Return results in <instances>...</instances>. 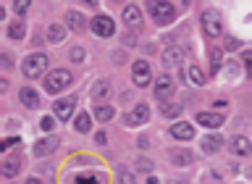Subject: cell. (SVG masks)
<instances>
[{
	"label": "cell",
	"mask_w": 252,
	"mask_h": 184,
	"mask_svg": "<svg viewBox=\"0 0 252 184\" xmlns=\"http://www.w3.org/2000/svg\"><path fill=\"white\" fill-rule=\"evenodd\" d=\"M202 29L208 37H220L223 35V19H220V13L216 8H208V11L202 13Z\"/></svg>",
	"instance_id": "6da1fadb"
},
{
	"label": "cell",
	"mask_w": 252,
	"mask_h": 184,
	"mask_svg": "<svg viewBox=\"0 0 252 184\" xmlns=\"http://www.w3.org/2000/svg\"><path fill=\"white\" fill-rule=\"evenodd\" d=\"M147 8H150V13H153V19L158 24H171L173 19H176V8H173L171 3H165V0H153Z\"/></svg>",
	"instance_id": "7a4b0ae2"
},
{
	"label": "cell",
	"mask_w": 252,
	"mask_h": 184,
	"mask_svg": "<svg viewBox=\"0 0 252 184\" xmlns=\"http://www.w3.org/2000/svg\"><path fill=\"white\" fill-rule=\"evenodd\" d=\"M71 71H66V69H58V71H50V74L45 76V90L47 92H61L63 87H68L71 84Z\"/></svg>",
	"instance_id": "3957f363"
},
{
	"label": "cell",
	"mask_w": 252,
	"mask_h": 184,
	"mask_svg": "<svg viewBox=\"0 0 252 184\" xmlns=\"http://www.w3.org/2000/svg\"><path fill=\"white\" fill-rule=\"evenodd\" d=\"M47 69V58L42 53H34V55H29V58H24L21 63V71H24V76H29V79H37L42 71Z\"/></svg>",
	"instance_id": "277c9868"
},
{
	"label": "cell",
	"mask_w": 252,
	"mask_h": 184,
	"mask_svg": "<svg viewBox=\"0 0 252 184\" xmlns=\"http://www.w3.org/2000/svg\"><path fill=\"white\" fill-rule=\"evenodd\" d=\"M131 79L137 87H147L153 82V69H150L147 61H134L131 63Z\"/></svg>",
	"instance_id": "5b68a950"
},
{
	"label": "cell",
	"mask_w": 252,
	"mask_h": 184,
	"mask_svg": "<svg viewBox=\"0 0 252 184\" xmlns=\"http://www.w3.org/2000/svg\"><path fill=\"white\" fill-rule=\"evenodd\" d=\"M160 61H163V66H165V69H176V66H181V61H184V47L168 45V47L163 50Z\"/></svg>",
	"instance_id": "8992f818"
},
{
	"label": "cell",
	"mask_w": 252,
	"mask_h": 184,
	"mask_svg": "<svg viewBox=\"0 0 252 184\" xmlns=\"http://www.w3.org/2000/svg\"><path fill=\"white\" fill-rule=\"evenodd\" d=\"M92 32L97 37H113L116 24H113L110 16H94V19H92Z\"/></svg>",
	"instance_id": "52a82bcc"
},
{
	"label": "cell",
	"mask_w": 252,
	"mask_h": 184,
	"mask_svg": "<svg viewBox=\"0 0 252 184\" xmlns=\"http://www.w3.org/2000/svg\"><path fill=\"white\" fill-rule=\"evenodd\" d=\"M74 106H76V98L71 95V98H66V100H55L53 103V113L61 118V121H68L71 118V113H74Z\"/></svg>",
	"instance_id": "ba28073f"
},
{
	"label": "cell",
	"mask_w": 252,
	"mask_h": 184,
	"mask_svg": "<svg viewBox=\"0 0 252 184\" xmlns=\"http://www.w3.org/2000/svg\"><path fill=\"white\" fill-rule=\"evenodd\" d=\"M147 118H150V108H147V103H139V106L134 108L129 116H126V126H139V124H145Z\"/></svg>",
	"instance_id": "9c48e42d"
},
{
	"label": "cell",
	"mask_w": 252,
	"mask_h": 184,
	"mask_svg": "<svg viewBox=\"0 0 252 184\" xmlns=\"http://www.w3.org/2000/svg\"><path fill=\"white\" fill-rule=\"evenodd\" d=\"M171 95H173V82L168 76H160L155 82V98L160 103H165V100H171Z\"/></svg>",
	"instance_id": "30bf717a"
},
{
	"label": "cell",
	"mask_w": 252,
	"mask_h": 184,
	"mask_svg": "<svg viewBox=\"0 0 252 184\" xmlns=\"http://www.w3.org/2000/svg\"><path fill=\"white\" fill-rule=\"evenodd\" d=\"M58 145H61V140L55 137V134H50V137L39 140L37 145H34V155H39V158H42V155H50V153H53V150L58 147Z\"/></svg>",
	"instance_id": "8fae6325"
},
{
	"label": "cell",
	"mask_w": 252,
	"mask_h": 184,
	"mask_svg": "<svg viewBox=\"0 0 252 184\" xmlns=\"http://www.w3.org/2000/svg\"><path fill=\"white\" fill-rule=\"evenodd\" d=\"M124 24L126 27H142V11L137 5H126L124 8Z\"/></svg>",
	"instance_id": "7c38bea8"
},
{
	"label": "cell",
	"mask_w": 252,
	"mask_h": 184,
	"mask_svg": "<svg viewBox=\"0 0 252 184\" xmlns=\"http://www.w3.org/2000/svg\"><path fill=\"white\" fill-rule=\"evenodd\" d=\"M171 137H176V140H192L194 137V126L192 124H173L171 126Z\"/></svg>",
	"instance_id": "4fadbf2b"
},
{
	"label": "cell",
	"mask_w": 252,
	"mask_h": 184,
	"mask_svg": "<svg viewBox=\"0 0 252 184\" xmlns=\"http://www.w3.org/2000/svg\"><path fill=\"white\" fill-rule=\"evenodd\" d=\"M197 124L208 126V129H216V126L223 124V116L220 113H197Z\"/></svg>",
	"instance_id": "5bb4252c"
},
{
	"label": "cell",
	"mask_w": 252,
	"mask_h": 184,
	"mask_svg": "<svg viewBox=\"0 0 252 184\" xmlns=\"http://www.w3.org/2000/svg\"><path fill=\"white\" fill-rule=\"evenodd\" d=\"M66 27L71 32H84V16L76 13V11H68L66 13Z\"/></svg>",
	"instance_id": "9a60e30c"
},
{
	"label": "cell",
	"mask_w": 252,
	"mask_h": 184,
	"mask_svg": "<svg viewBox=\"0 0 252 184\" xmlns=\"http://www.w3.org/2000/svg\"><path fill=\"white\" fill-rule=\"evenodd\" d=\"M19 98H21V103H24L27 108H37V106H39V95L32 90V87H24V90L19 92Z\"/></svg>",
	"instance_id": "2e32d148"
},
{
	"label": "cell",
	"mask_w": 252,
	"mask_h": 184,
	"mask_svg": "<svg viewBox=\"0 0 252 184\" xmlns=\"http://www.w3.org/2000/svg\"><path fill=\"white\" fill-rule=\"evenodd\" d=\"M168 158H171V163H176V166L192 163V153H189V150H168Z\"/></svg>",
	"instance_id": "e0dca14e"
},
{
	"label": "cell",
	"mask_w": 252,
	"mask_h": 184,
	"mask_svg": "<svg viewBox=\"0 0 252 184\" xmlns=\"http://www.w3.org/2000/svg\"><path fill=\"white\" fill-rule=\"evenodd\" d=\"M231 150H234L236 155H250V153H252V142H250L247 137H234Z\"/></svg>",
	"instance_id": "ac0fdd59"
},
{
	"label": "cell",
	"mask_w": 252,
	"mask_h": 184,
	"mask_svg": "<svg viewBox=\"0 0 252 184\" xmlns=\"http://www.w3.org/2000/svg\"><path fill=\"white\" fill-rule=\"evenodd\" d=\"M0 171H3L5 177H16V174L21 171V158H8V161H3Z\"/></svg>",
	"instance_id": "d6986e66"
},
{
	"label": "cell",
	"mask_w": 252,
	"mask_h": 184,
	"mask_svg": "<svg viewBox=\"0 0 252 184\" xmlns=\"http://www.w3.org/2000/svg\"><path fill=\"white\" fill-rule=\"evenodd\" d=\"M220 145H223V142H220L218 134H208V137L202 140V150H205V153H218Z\"/></svg>",
	"instance_id": "ffe728a7"
},
{
	"label": "cell",
	"mask_w": 252,
	"mask_h": 184,
	"mask_svg": "<svg viewBox=\"0 0 252 184\" xmlns=\"http://www.w3.org/2000/svg\"><path fill=\"white\" fill-rule=\"evenodd\" d=\"M108 95H110V84L108 82H102V79H100V82L92 84V98L94 100H102V98H108Z\"/></svg>",
	"instance_id": "44dd1931"
},
{
	"label": "cell",
	"mask_w": 252,
	"mask_h": 184,
	"mask_svg": "<svg viewBox=\"0 0 252 184\" xmlns=\"http://www.w3.org/2000/svg\"><path fill=\"white\" fill-rule=\"evenodd\" d=\"M24 35H27V27H24L21 21H13L11 27H8V37L11 39H21Z\"/></svg>",
	"instance_id": "7402d4cb"
},
{
	"label": "cell",
	"mask_w": 252,
	"mask_h": 184,
	"mask_svg": "<svg viewBox=\"0 0 252 184\" xmlns=\"http://www.w3.org/2000/svg\"><path fill=\"white\" fill-rule=\"evenodd\" d=\"M208 61H210V74H216V71L220 69V50H218V47H210Z\"/></svg>",
	"instance_id": "603a6c76"
},
{
	"label": "cell",
	"mask_w": 252,
	"mask_h": 184,
	"mask_svg": "<svg viewBox=\"0 0 252 184\" xmlns=\"http://www.w3.org/2000/svg\"><path fill=\"white\" fill-rule=\"evenodd\" d=\"M160 113H163L165 118H176V116L181 113V106H176V103H163Z\"/></svg>",
	"instance_id": "cb8c5ba5"
},
{
	"label": "cell",
	"mask_w": 252,
	"mask_h": 184,
	"mask_svg": "<svg viewBox=\"0 0 252 184\" xmlns=\"http://www.w3.org/2000/svg\"><path fill=\"white\" fill-rule=\"evenodd\" d=\"M94 118H97V121H108V118H113V108H110V106H97V108H94Z\"/></svg>",
	"instance_id": "d4e9b609"
},
{
	"label": "cell",
	"mask_w": 252,
	"mask_h": 184,
	"mask_svg": "<svg viewBox=\"0 0 252 184\" xmlns=\"http://www.w3.org/2000/svg\"><path fill=\"white\" fill-rule=\"evenodd\" d=\"M90 126H92L90 113H79L76 116V132H90Z\"/></svg>",
	"instance_id": "484cf974"
},
{
	"label": "cell",
	"mask_w": 252,
	"mask_h": 184,
	"mask_svg": "<svg viewBox=\"0 0 252 184\" xmlns=\"http://www.w3.org/2000/svg\"><path fill=\"white\" fill-rule=\"evenodd\" d=\"M187 79H192L194 84H205V74H202V69H200V66H189Z\"/></svg>",
	"instance_id": "4316f807"
},
{
	"label": "cell",
	"mask_w": 252,
	"mask_h": 184,
	"mask_svg": "<svg viewBox=\"0 0 252 184\" xmlns=\"http://www.w3.org/2000/svg\"><path fill=\"white\" fill-rule=\"evenodd\" d=\"M63 35H66V32H63V27H58V24H53V27L47 29V39H50V42H61Z\"/></svg>",
	"instance_id": "83f0119b"
},
{
	"label": "cell",
	"mask_w": 252,
	"mask_h": 184,
	"mask_svg": "<svg viewBox=\"0 0 252 184\" xmlns=\"http://www.w3.org/2000/svg\"><path fill=\"white\" fill-rule=\"evenodd\" d=\"M29 5H32V0H13V11L16 13H27Z\"/></svg>",
	"instance_id": "f1b7e54d"
},
{
	"label": "cell",
	"mask_w": 252,
	"mask_h": 184,
	"mask_svg": "<svg viewBox=\"0 0 252 184\" xmlns=\"http://www.w3.org/2000/svg\"><path fill=\"white\" fill-rule=\"evenodd\" d=\"M76 184H100V179L94 174H87V177H76Z\"/></svg>",
	"instance_id": "f546056e"
},
{
	"label": "cell",
	"mask_w": 252,
	"mask_h": 184,
	"mask_svg": "<svg viewBox=\"0 0 252 184\" xmlns=\"http://www.w3.org/2000/svg\"><path fill=\"white\" fill-rule=\"evenodd\" d=\"M71 61H84V47H74V50H71Z\"/></svg>",
	"instance_id": "4dcf8cb0"
},
{
	"label": "cell",
	"mask_w": 252,
	"mask_h": 184,
	"mask_svg": "<svg viewBox=\"0 0 252 184\" xmlns=\"http://www.w3.org/2000/svg\"><path fill=\"white\" fill-rule=\"evenodd\" d=\"M16 142H19V137H8V140L3 142V145H0V150H3V153H5L8 147H13V145H16Z\"/></svg>",
	"instance_id": "1f68e13d"
},
{
	"label": "cell",
	"mask_w": 252,
	"mask_h": 184,
	"mask_svg": "<svg viewBox=\"0 0 252 184\" xmlns=\"http://www.w3.org/2000/svg\"><path fill=\"white\" fill-rule=\"evenodd\" d=\"M244 66H247V71L252 74V50H244Z\"/></svg>",
	"instance_id": "d6a6232c"
},
{
	"label": "cell",
	"mask_w": 252,
	"mask_h": 184,
	"mask_svg": "<svg viewBox=\"0 0 252 184\" xmlns=\"http://www.w3.org/2000/svg\"><path fill=\"white\" fill-rule=\"evenodd\" d=\"M42 129H45V132H50V129H53V118H50V116H45V118H42Z\"/></svg>",
	"instance_id": "836d02e7"
},
{
	"label": "cell",
	"mask_w": 252,
	"mask_h": 184,
	"mask_svg": "<svg viewBox=\"0 0 252 184\" xmlns=\"http://www.w3.org/2000/svg\"><path fill=\"white\" fill-rule=\"evenodd\" d=\"M82 3H84L87 8H97V0H82Z\"/></svg>",
	"instance_id": "e575fe53"
},
{
	"label": "cell",
	"mask_w": 252,
	"mask_h": 184,
	"mask_svg": "<svg viewBox=\"0 0 252 184\" xmlns=\"http://www.w3.org/2000/svg\"><path fill=\"white\" fill-rule=\"evenodd\" d=\"M139 169H147L150 171V169H153V163H150V161H139Z\"/></svg>",
	"instance_id": "d590c367"
},
{
	"label": "cell",
	"mask_w": 252,
	"mask_h": 184,
	"mask_svg": "<svg viewBox=\"0 0 252 184\" xmlns=\"http://www.w3.org/2000/svg\"><path fill=\"white\" fill-rule=\"evenodd\" d=\"M27 184H39V182H37V179H29V182H27Z\"/></svg>",
	"instance_id": "8d00e7d4"
},
{
	"label": "cell",
	"mask_w": 252,
	"mask_h": 184,
	"mask_svg": "<svg viewBox=\"0 0 252 184\" xmlns=\"http://www.w3.org/2000/svg\"><path fill=\"white\" fill-rule=\"evenodd\" d=\"M171 184H184V182H171Z\"/></svg>",
	"instance_id": "74e56055"
}]
</instances>
